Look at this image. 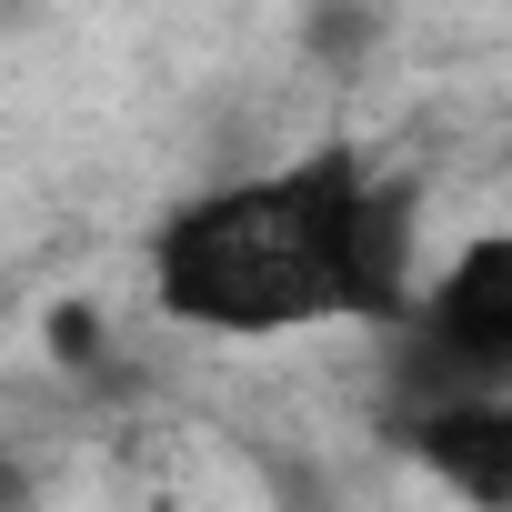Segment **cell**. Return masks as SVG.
<instances>
[{
	"mask_svg": "<svg viewBox=\"0 0 512 512\" xmlns=\"http://www.w3.org/2000/svg\"><path fill=\"white\" fill-rule=\"evenodd\" d=\"M422 191L352 141L181 201L151 241V302L201 332H302L412 312Z\"/></svg>",
	"mask_w": 512,
	"mask_h": 512,
	"instance_id": "6da1fadb",
	"label": "cell"
},
{
	"mask_svg": "<svg viewBox=\"0 0 512 512\" xmlns=\"http://www.w3.org/2000/svg\"><path fill=\"white\" fill-rule=\"evenodd\" d=\"M51 352H61V362H101V322H91L81 302H71V312H51Z\"/></svg>",
	"mask_w": 512,
	"mask_h": 512,
	"instance_id": "277c9868",
	"label": "cell"
},
{
	"mask_svg": "<svg viewBox=\"0 0 512 512\" xmlns=\"http://www.w3.org/2000/svg\"><path fill=\"white\" fill-rule=\"evenodd\" d=\"M0 512H31V472L21 462H0Z\"/></svg>",
	"mask_w": 512,
	"mask_h": 512,
	"instance_id": "5b68a950",
	"label": "cell"
},
{
	"mask_svg": "<svg viewBox=\"0 0 512 512\" xmlns=\"http://www.w3.org/2000/svg\"><path fill=\"white\" fill-rule=\"evenodd\" d=\"M392 432H402V452H422L462 502H482V512L512 502V402H502V392H492V402H442V412H392Z\"/></svg>",
	"mask_w": 512,
	"mask_h": 512,
	"instance_id": "3957f363",
	"label": "cell"
},
{
	"mask_svg": "<svg viewBox=\"0 0 512 512\" xmlns=\"http://www.w3.org/2000/svg\"><path fill=\"white\" fill-rule=\"evenodd\" d=\"M392 332H402V412L492 402L512 382V241L482 231Z\"/></svg>",
	"mask_w": 512,
	"mask_h": 512,
	"instance_id": "7a4b0ae2",
	"label": "cell"
}]
</instances>
